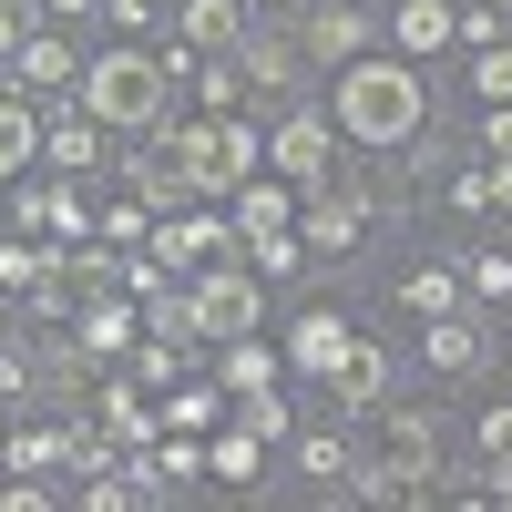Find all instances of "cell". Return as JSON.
Returning <instances> with one entry per match:
<instances>
[{
    "label": "cell",
    "instance_id": "cell-45",
    "mask_svg": "<svg viewBox=\"0 0 512 512\" xmlns=\"http://www.w3.org/2000/svg\"><path fill=\"white\" fill-rule=\"evenodd\" d=\"M267 11H297V0H256V21H267Z\"/></svg>",
    "mask_w": 512,
    "mask_h": 512
},
{
    "label": "cell",
    "instance_id": "cell-39",
    "mask_svg": "<svg viewBox=\"0 0 512 512\" xmlns=\"http://www.w3.org/2000/svg\"><path fill=\"white\" fill-rule=\"evenodd\" d=\"M113 31H154V21H175V0H103Z\"/></svg>",
    "mask_w": 512,
    "mask_h": 512
},
{
    "label": "cell",
    "instance_id": "cell-25",
    "mask_svg": "<svg viewBox=\"0 0 512 512\" xmlns=\"http://www.w3.org/2000/svg\"><path fill=\"white\" fill-rule=\"evenodd\" d=\"M461 267H431V256H420V267H400V287H390V308L400 318H441V308H461Z\"/></svg>",
    "mask_w": 512,
    "mask_h": 512
},
{
    "label": "cell",
    "instance_id": "cell-36",
    "mask_svg": "<svg viewBox=\"0 0 512 512\" xmlns=\"http://www.w3.org/2000/svg\"><path fill=\"white\" fill-rule=\"evenodd\" d=\"M472 93H482V103H512V41L472 52Z\"/></svg>",
    "mask_w": 512,
    "mask_h": 512
},
{
    "label": "cell",
    "instance_id": "cell-32",
    "mask_svg": "<svg viewBox=\"0 0 512 512\" xmlns=\"http://www.w3.org/2000/svg\"><path fill=\"white\" fill-rule=\"evenodd\" d=\"M461 287H472L482 308H502V297H512V236H492V246L472 256V267H461Z\"/></svg>",
    "mask_w": 512,
    "mask_h": 512
},
{
    "label": "cell",
    "instance_id": "cell-46",
    "mask_svg": "<svg viewBox=\"0 0 512 512\" xmlns=\"http://www.w3.org/2000/svg\"><path fill=\"white\" fill-rule=\"evenodd\" d=\"M11 410H21V400H0V441H11Z\"/></svg>",
    "mask_w": 512,
    "mask_h": 512
},
{
    "label": "cell",
    "instance_id": "cell-5",
    "mask_svg": "<svg viewBox=\"0 0 512 512\" xmlns=\"http://www.w3.org/2000/svg\"><path fill=\"white\" fill-rule=\"evenodd\" d=\"M338 144H349V134H338V113L287 103V113H277V134H267V164H277L287 185H308V195H318V185H338V164H349Z\"/></svg>",
    "mask_w": 512,
    "mask_h": 512
},
{
    "label": "cell",
    "instance_id": "cell-4",
    "mask_svg": "<svg viewBox=\"0 0 512 512\" xmlns=\"http://www.w3.org/2000/svg\"><path fill=\"white\" fill-rule=\"evenodd\" d=\"M185 308H195V338H205V349H226V338L267 328V277L216 256V267H195V277H185Z\"/></svg>",
    "mask_w": 512,
    "mask_h": 512
},
{
    "label": "cell",
    "instance_id": "cell-44",
    "mask_svg": "<svg viewBox=\"0 0 512 512\" xmlns=\"http://www.w3.org/2000/svg\"><path fill=\"white\" fill-rule=\"evenodd\" d=\"M103 0H41V21H93Z\"/></svg>",
    "mask_w": 512,
    "mask_h": 512
},
{
    "label": "cell",
    "instance_id": "cell-20",
    "mask_svg": "<svg viewBox=\"0 0 512 512\" xmlns=\"http://www.w3.org/2000/svg\"><path fill=\"white\" fill-rule=\"evenodd\" d=\"M338 349H349V318H338L328 297H308V308H297V328H287V369H297V379H328Z\"/></svg>",
    "mask_w": 512,
    "mask_h": 512
},
{
    "label": "cell",
    "instance_id": "cell-7",
    "mask_svg": "<svg viewBox=\"0 0 512 512\" xmlns=\"http://www.w3.org/2000/svg\"><path fill=\"white\" fill-rule=\"evenodd\" d=\"M256 31V0H175V52L164 62H205V52H236V41Z\"/></svg>",
    "mask_w": 512,
    "mask_h": 512
},
{
    "label": "cell",
    "instance_id": "cell-33",
    "mask_svg": "<svg viewBox=\"0 0 512 512\" xmlns=\"http://www.w3.org/2000/svg\"><path fill=\"white\" fill-rule=\"evenodd\" d=\"M246 267H256V277H297V267H308V236H297V226H287V236H256Z\"/></svg>",
    "mask_w": 512,
    "mask_h": 512
},
{
    "label": "cell",
    "instance_id": "cell-22",
    "mask_svg": "<svg viewBox=\"0 0 512 512\" xmlns=\"http://www.w3.org/2000/svg\"><path fill=\"white\" fill-rule=\"evenodd\" d=\"M297 472H308L328 502H359V472H369V451H359L349 431H308V441H297Z\"/></svg>",
    "mask_w": 512,
    "mask_h": 512
},
{
    "label": "cell",
    "instance_id": "cell-3",
    "mask_svg": "<svg viewBox=\"0 0 512 512\" xmlns=\"http://www.w3.org/2000/svg\"><path fill=\"white\" fill-rule=\"evenodd\" d=\"M82 103H93L113 134H154L175 113V62L144 52V41H113L103 62H82Z\"/></svg>",
    "mask_w": 512,
    "mask_h": 512
},
{
    "label": "cell",
    "instance_id": "cell-37",
    "mask_svg": "<svg viewBox=\"0 0 512 512\" xmlns=\"http://www.w3.org/2000/svg\"><path fill=\"white\" fill-rule=\"evenodd\" d=\"M103 236H113V246H144V236H154V205H134V195H123L113 216H103Z\"/></svg>",
    "mask_w": 512,
    "mask_h": 512
},
{
    "label": "cell",
    "instance_id": "cell-14",
    "mask_svg": "<svg viewBox=\"0 0 512 512\" xmlns=\"http://www.w3.org/2000/svg\"><path fill=\"white\" fill-rule=\"evenodd\" d=\"M236 62H246V82H256V103H297V72H308V52H297V31L256 21V31L236 41Z\"/></svg>",
    "mask_w": 512,
    "mask_h": 512
},
{
    "label": "cell",
    "instance_id": "cell-9",
    "mask_svg": "<svg viewBox=\"0 0 512 512\" xmlns=\"http://www.w3.org/2000/svg\"><path fill=\"white\" fill-rule=\"evenodd\" d=\"M297 236H308V256H359V246L379 236V216H369L349 185H318L308 205H297Z\"/></svg>",
    "mask_w": 512,
    "mask_h": 512
},
{
    "label": "cell",
    "instance_id": "cell-42",
    "mask_svg": "<svg viewBox=\"0 0 512 512\" xmlns=\"http://www.w3.org/2000/svg\"><path fill=\"white\" fill-rule=\"evenodd\" d=\"M461 502H492V512H512V461H492V472H482L472 492H461Z\"/></svg>",
    "mask_w": 512,
    "mask_h": 512
},
{
    "label": "cell",
    "instance_id": "cell-34",
    "mask_svg": "<svg viewBox=\"0 0 512 512\" xmlns=\"http://www.w3.org/2000/svg\"><path fill=\"white\" fill-rule=\"evenodd\" d=\"M441 195L461 205V216H492V164H451V175H441Z\"/></svg>",
    "mask_w": 512,
    "mask_h": 512
},
{
    "label": "cell",
    "instance_id": "cell-12",
    "mask_svg": "<svg viewBox=\"0 0 512 512\" xmlns=\"http://www.w3.org/2000/svg\"><path fill=\"white\" fill-rule=\"evenodd\" d=\"M226 226H236V216H216V205L195 195V205H175V216H154L144 246L164 256V267H185V277H195V267H216V256H226Z\"/></svg>",
    "mask_w": 512,
    "mask_h": 512
},
{
    "label": "cell",
    "instance_id": "cell-13",
    "mask_svg": "<svg viewBox=\"0 0 512 512\" xmlns=\"http://www.w3.org/2000/svg\"><path fill=\"white\" fill-rule=\"evenodd\" d=\"M318 390H328L338 410H349V420H369L379 400H390V349H379L369 328H349V349H338V369L318 379Z\"/></svg>",
    "mask_w": 512,
    "mask_h": 512
},
{
    "label": "cell",
    "instance_id": "cell-6",
    "mask_svg": "<svg viewBox=\"0 0 512 512\" xmlns=\"http://www.w3.org/2000/svg\"><path fill=\"white\" fill-rule=\"evenodd\" d=\"M369 461L379 472H441V410L431 400H379L369 410Z\"/></svg>",
    "mask_w": 512,
    "mask_h": 512
},
{
    "label": "cell",
    "instance_id": "cell-31",
    "mask_svg": "<svg viewBox=\"0 0 512 512\" xmlns=\"http://www.w3.org/2000/svg\"><path fill=\"white\" fill-rule=\"evenodd\" d=\"M52 216H62V175H52V185H31V175H21V185H11V216H0V226H21V236H52Z\"/></svg>",
    "mask_w": 512,
    "mask_h": 512
},
{
    "label": "cell",
    "instance_id": "cell-26",
    "mask_svg": "<svg viewBox=\"0 0 512 512\" xmlns=\"http://www.w3.org/2000/svg\"><path fill=\"white\" fill-rule=\"evenodd\" d=\"M31 164H41V113H31L21 93H0V195H11Z\"/></svg>",
    "mask_w": 512,
    "mask_h": 512
},
{
    "label": "cell",
    "instance_id": "cell-28",
    "mask_svg": "<svg viewBox=\"0 0 512 512\" xmlns=\"http://www.w3.org/2000/svg\"><path fill=\"white\" fill-rule=\"evenodd\" d=\"M0 461H11V472H72V441H62V410L52 420H11V441H0Z\"/></svg>",
    "mask_w": 512,
    "mask_h": 512
},
{
    "label": "cell",
    "instance_id": "cell-43",
    "mask_svg": "<svg viewBox=\"0 0 512 512\" xmlns=\"http://www.w3.org/2000/svg\"><path fill=\"white\" fill-rule=\"evenodd\" d=\"M492 164V216H512V154H482Z\"/></svg>",
    "mask_w": 512,
    "mask_h": 512
},
{
    "label": "cell",
    "instance_id": "cell-19",
    "mask_svg": "<svg viewBox=\"0 0 512 512\" xmlns=\"http://www.w3.org/2000/svg\"><path fill=\"white\" fill-rule=\"evenodd\" d=\"M123 195H134V205H154V216H175V205H195V185H185V164L164 154L154 134H144V144H123Z\"/></svg>",
    "mask_w": 512,
    "mask_h": 512
},
{
    "label": "cell",
    "instance_id": "cell-29",
    "mask_svg": "<svg viewBox=\"0 0 512 512\" xmlns=\"http://www.w3.org/2000/svg\"><path fill=\"white\" fill-rule=\"evenodd\" d=\"M400 52H420V62H431V52H451V41H461V11H451V0H400Z\"/></svg>",
    "mask_w": 512,
    "mask_h": 512
},
{
    "label": "cell",
    "instance_id": "cell-30",
    "mask_svg": "<svg viewBox=\"0 0 512 512\" xmlns=\"http://www.w3.org/2000/svg\"><path fill=\"white\" fill-rule=\"evenodd\" d=\"M123 379H134V390H175V379H185V338H134V349H123Z\"/></svg>",
    "mask_w": 512,
    "mask_h": 512
},
{
    "label": "cell",
    "instance_id": "cell-41",
    "mask_svg": "<svg viewBox=\"0 0 512 512\" xmlns=\"http://www.w3.org/2000/svg\"><path fill=\"white\" fill-rule=\"evenodd\" d=\"M31 21H41V0H0V62L21 52V31H31Z\"/></svg>",
    "mask_w": 512,
    "mask_h": 512
},
{
    "label": "cell",
    "instance_id": "cell-2",
    "mask_svg": "<svg viewBox=\"0 0 512 512\" xmlns=\"http://www.w3.org/2000/svg\"><path fill=\"white\" fill-rule=\"evenodd\" d=\"M154 144L185 164V185H195V195H236L256 164H267V134H256L246 113H205V103H195L185 123L164 113V123H154Z\"/></svg>",
    "mask_w": 512,
    "mask_h": 512
},
{
    "label": "cell",
    "instance_id": "cell-18",
    "mask_svg": "<svg viewBox=\"0 0 512 512\" xmlns=\"http://www.w3.org/2000/svg\"><path fill=\"white\" fill-rule=\"evenodd\" d=\"M72 338L93 349V369H123V349H134V297H123V287L72 297Z\"/></svg>",
    "mask_w": 512,
    "mask_h": 512
},
{
    "label": "cell",
    "instance_id": "cell-27",
    "mask_svg": "<svg viewBox=\"0 0 512 512\" xmlns=\"http://www.w3.org/2000/svg\"><path fill=\"white\" fill-rule=\"evenodd\" d=\"M164 431H216V420H236V390L226 379H195V390H164Z\"/></svg>",
    "mask_w": 512,
    "mask_h": 512
},
{
    "label": "cell",
    "instance_id": "cell-17",
    "mask_svg": "<svg viewBox=\"0 0 512 512\" xmlns=\"http://www.w3.org/2000/svg\"><path fill=\"white\" fill-rule=\"evenodd\" d=\"M93 420L113 431V451H154V431H164V410H154L123 369H103V379H93Z\"/></svg>",
    "mask_w": 512,
    "mask_h": 512
},
{
    "label": "cell",
    "instance_id": "cell-24",
    "mask_svg": "<svg viewBox=\"0 0 512 512\" xmlns=\"http://www.w3.org/2000/svg\"><path fill=\"white\" fill-rule=\"evenodd\" d=\"M175 82H195V103H205V113H256V82H246L236 52H205V62H185Z\"/></svg>",
    "mask_w": 512,
    "mask_h": 512
},
{
    "label": "cell",
    "instance_id": "cell-40",
    "mask_svg": "<svg viewBox=\"0 0 512 512\" xmlns=\"http://www.w3.org/2000/svg\"><path fill=\"white\" fill-rule=\"evenodd\" d=\"M482 451L512 461V400H482Z\"/></svg>",
    "mask_w": 512,
    "mask_h": 512
},
{
    "label": "cell",
    "instance_id": "cell-11",
    "mask_svg": "<svg viewBox=\"0 0 512 512\" xmlns=\"http://www.w3.org/2000/svg\"><path fill=\"white\" fill-rule=\"evenodd\" d=\"M369 41H379V21L359 11V0H308V11H297V52H308V62H359L369 52Z\"/></svg>",
    "mask_w": 512,
    "mask_h": 512
},
{
    "label": "cell",
    "instance_id": "cell-35",
    "mask_svg": "<svg viewBox=\"0 0 512 512\" xmlns=\"http://www.w3.org/2000/svg\"><path fill=\"white\" fill-rule=\"evenodd\" d=\"M492 41H512V11L502 0H472V11H461V52H492Z\"/></svg>",
    "mask_w": 512,
    "mask_h": 512
},
{
    "label": "cell",
    "instance_id": "cell-1",
    "mask_svg": "<svg viewBox=\"0 0 512 512\" xmlns=\"http://www.w3.org/2000/svg\"><path fill=\"white\" fill-rule=\"evenodd\" d=\"M328 113H338V134L349 144H420L431 134V82H420L410 62H338V82H328Z\"/></svg>",
    "mask_w": 512,
    "mask_h": 512
},
{
    "label": "cell",
    "instance_id": "cell-10",
    "mask_svg": "<svg viewBox=\"0 0 512 512\" xmlns=\"http://www.w3.org/2000/svg\"><path fill=\"white\" fill-rule=\"evenodd\" d=\"M103 134H113V123L72 93L52 123H41V164H52V175H103V154H123V144H103Z\"/></svg>",
    "mask_w": 512,
    "mask_h": 512
},
{
    "label": "cell",
    "instance_id": "cell-38",
    "mask_svg": "<svg viewBox=\"0 0 512 512\" xmlns=\"http://www.w3.org/2000/svg\"><path fill=\"white\" fill-rule=\"evenodd\" d=\"M236 420H246V431H267V441H287V390H267V400H236Z\"/></svg>",
    "mask_w": 512,
    "mask_h": 512
},
{
    "label": "cell",
    "instance_id": "cell-21",
    "mask_svg": "<svg viewBox=\"0 0 512 512\" xmlns=\"http://www.w3.org/2000/svg\"><path fill=\"white\" fill-rule=\"evenodd\" d=\"M216 379L236 400H267V390H287V349H267V328H246V338L216 349Z\"/></svg>",
    "mask_w": 512,
    "mask_h": 512
},
{
    "label": "cell",
    "instance_id": "cell-23",
    "mask_svg": "<svg viewBox=\"0 0 512 512\" xmlns=\"http://www.w3.org/2000/svg\"><path fill=\"white\" fill-rule=\"evenodd\" d=\"M267 431H246V420H226V431L216 441H205V482H226V492H256V482H267Z\"/></svg>",
    "mask_w": 512,
    "mask_h": 512
},
{
    "label": "cell",
    "instance_id": "cell-16",
    "mask_svg": "<svg viewBox=\"0 0 512 512\" xmlns=\"http://www.w3.org/2000/svg\"><path fill=\"white\" fill-rule=\"evenodd\" d=\"M297 205H308V185H287L277 164H256V175L236 185V246H256V236H287V226H297Z\"/></svg>",
    "mask_w": 512,
    "mask_h": 512
},
{
    "label": "cell",
    "instance_id": "cell-47",
    "mask_svg": "<svg viewBox=\"0 0 512 512\" xmlns=\"http://www.w3.org/2000/svg\"><path fill=\"white\" fill-rule=\"evenodd\" d=\"M502 11H512V0H502Z\"/></svg>",
    "mask_w": 512,
    "mask_h": 512
},
{
    "label": "cell",
    "instance_id": "cell-8",
    "mask_svg": "<svg viewBox=\"0 0 512 512\" xmlns=\"http://www.w3.org/2000/svg\"><path fill=\"white\" fill-rule=\"evenodd\" d=\"M420 359H431V379H482V369H492V328H482V308L420 318Z\"/></svg>",
    "mask_w": 512,
    "mask_h": 512
},
{
    "label": "cell",
    "instance_id": "cell-15",
    "mask_svg": "<svg viewBox=\"0 0 512 512\" xmlns=\"http://www.w3.org/2000/svg\"><path fill=\"white\" fill-rule=\"evenodd\" d=\"M11 72H21V93H82V52H72L62 21H31L21 52H11Z\"/></svg>",
    "mask_w": 512,
    "mask_h": 512
}]
</instances>
